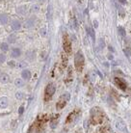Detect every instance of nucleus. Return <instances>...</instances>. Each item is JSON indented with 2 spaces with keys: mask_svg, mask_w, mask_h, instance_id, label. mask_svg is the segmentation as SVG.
<instances>
[{
  "mask_svg": "<svg viewBox=\"0 0 131 133\" xmlns=\"http://www.w3.org/2000/svg\"><path fill=\"white\" fill-rule=\"evenodd\" d=\"M77 112H78V111H73V112H71V113L68 115V119H67V123H68V124L76 120V118H77V116H78V113H77Z\"/></svg>",
  "mask_w": 131,
  "mask_h": 133,
  "instance_id": "9",
  "label": "nucleus"
},
{
  "mask_svg": "<svg viewBox=\"0 0 131 133\" xmlns=\"http://www.w3.org/2000/svg\"><path fill=\"white\" fill-rule=\"evenodd\" d=\"M68 99V97H67L66 98V95H63L60 98H59V100H58V102H57V109L58 110H61V109H63L64 107H65V105H66V103H67V100Z\"/></svg>",
  "mask_w": 131,
  "mask_h": 133,
  "instance_id": "6",
  "label": "nucleus"
},
{
  "mask_svg": "<svg viewBox=\"0 0 131 133\" xmlns=\"http://www.w3.org/2000/svg\"><path fill=\"white\" fill-rule=\"evenodd\" d=\"M21 75H22V78L25 79V80H29L31 78V72L29 71L28 69H24L21 73Z\"/></svg>",
  "mask_w": 131,
  "mask_h": 133,
  "instance_id": "10",
  "label": "nucleus"
},
{
  "mask_svg": "<svg viewBox=\"0 0 131 133\" xmlns=\"http://www.w3.org/2000/svg\"><path fill=\"white\" fill-rule=\"evenodd\" d=\"M94 25H95V28H97V26H98V22H97L96 20H95V21H94Z\"/></svg>",
  "mask_w": 131,
  "mask_h": 133,
  "instance_id": "33",
  "label": "nucleus"
},
{
  "mask_svg": "<svg viewBox=\"0 0 131 133\" xmlns=\"http://www.w3.org/2000/svg\"><path fill=\"white\" fill-rule=\"evenodd\" d=\"M115 125H116V128H117L118 130H120V131H122V132H125L126 131V125H125V124L122 120L116 121Z\"/></svg>",
  "mask_w": 131,
  "mask_h": 133,
  "instance_id": "7",
  "label": "nucleus"
},
{
  "mask_svg": "<svg viewBox=\"0 0 131 133\" xmlns=\"http://www.w3.org/2000/svg\"><path fill=\"white\" fill-rule=\"evenodd\" d=\"M23 112H24V107H23V106H20V107L18 108V113H19V115H22Z\"/></svg>",
  "mask_w": 131,
  "mask_h": 133,
  "instance_id": "29",
  "label": "nucleus"
},
{
  "mask_svg": "<svg viewBox=\"0 0 131 133\" xmlns=\"http://www.w3.org/2000/svg\"><path fill=\"white\" fill-rule=\"evenodd\" d=\"M119 34H120V36H122V38L123 37H125V31H124V29L122 28V27H119Z\"/></svg>",
  "mask_w": 131,
  "mask_h": 133,
  "instance_id": "23",
  "label": "nucleus"
},
{
  "mask_svg": "<svg viewBox=\"0 0 131 133\" xmlns=\"http://www.w3.org/2000/svg\"><path fill=\"white\" fill-rule=\"evenodd\" d=\"M35 58V52L34 51H27L26 52V59L28 61H33Z\"/></svg>",
  "mask_w": 131,
  "mask_h": 133,
  "instance_id": "13",
  "label": "nucleus"
},
{
  "mask_svg": "<svg viewBox=\"0 0 131 133\" xmlns=\"http://www.w3.org/2000/svg\"><path fill=\"white\" fill-rule=\"evenodd\" d=\"M0 48H1L2 51H8V50H9V46H8V43H5V42L1 43V44H0Z\"/></svg>",
  "mask_w": 131,
  "mask_h": 133,
  "instance_id": "22",
  "label": "nucleus"
},
{
  "mask_svg": "<svg viewBox=\"0 0 131 133\" xmlns=\"http://www.w3.org/2000/svg\"><path fill=\"white\" fill-rule=\"evenodd\" d=\"M7 105H8V98L5 97V96H3V97L0 98V107L4 108V107H6Z\"/></svg>",
  "mask_w": 131,
  "mask_h": 133,
  "instance_id": "14",
  "label": "nucleus"
},
{
  "mask_svg": "<svg viewBox=\"0 0 131 133\" xmlns=\"http://www.w3.org/2000/svg\"><path fill=\"white\" fill-rule=\"evenodd\" d=\"M120 1V3H122V4H125L126 3V0H119Z\"/></svg>",
  "mask_w": 131,
  "mask_h": 133,
  "instance_id": "34",
  "label": "nucleus"
},
{
  "mask_svg": "<svg viewBox=\"0 0 131 133\" xmlns=\"http://www.w3.org/2000/svg\"><path fill=\"white\" fill-rule=\"evenodd\" d=\"M32 10H33V11H35V12H38V11H39V6H38V5L33 6V7H32Z\"/></svg>",
  "mask_w": 131,
  "mask_h": 133,
  "instance_id": "30",
  "label": "nucleus"
},
{
  "mask_svg": "<svg viewBox=\"0 0 131 133\" xmlns=\"http://www.w3.org/2000/svg\"><path fill=\"white\" fill-rule=\"evenodd\" d=\"M41 33L43 36H45V29H43V30H41Z\"/></svg>",
  "mask_w": 131,
  "mask_h": 133,
  "instance_id": "35",
  "label": "nucleus"
},
{
  "mask_svg": "<svg viewBox=\"0 0 131 133\" xmlns=\"http://www.w3.org/2000/svg\"><path fill=\"white\" fill-rule=\"evenodd\" d=\"M18 68H25V67H26V63L21 61V62H19V63L18 64Z\"/></svg>",
  "mask_w": 131,
  "mask_h": 133,
  "instance_id": "26",
  "label": "nucleus"
},
{
  "mask_svg": "<svg viewBox=\"0 0 131 133\" xmlns=\"http://www.w3.org/2000/svg\"><path fill=\"white\" fill-rule=\"evenodd\" d=\"M20 54H21V52H20V49H18V48H14V49L12 50V53H11L12 57H14V58L19 57Z\"/></svg>",
  "mask_w": 131,
  "mask_h": 133,
  "instance_id": "12",
  "label": "nucleus"
},
{
  "mask_svg": "<svg viewBox=\"0 0 131 133\" xmlns=\"http://www.w3.org/2000/svg\"><path fill=\"white\" fill-rule=\"evenodd\" d=\"M103 112L101 111L100 108H93L91 111V122L93 124H98L100 123H102L103 121Z\"/></svg>",
  "mask_w": 131,
  "mask_h": 133,
  "instance_id": "1",
  "label": "nucleus"
},
{
  "mask_svg": "<svg viewBox=\"0 0 131 133\" xmlns=\"http://www.w3.org/2000/svg\"><path fill=\"white\" fill-rule=\"evenodd\" d=\"M12 28L14 30H18V29H20V23L18 20H14L12 22Z\"/></svg>",
  "mask_w": 131,
  "mask_h": 133,
  "instance_id": "17",
  "label": "nucleus"
},
{
  "mask_svg": "<svg viewBox=\"0 0 131 133\" xmlns=\"http://www.w3.org/2000/svg\"><path fill=\"white\" fill-rule=\"evenodd\" d=\"M104 47H105V41L102 38H100L98 40V48L100 50H102V49H104Z\"/></svg>",
  "mask_w": 131,
  "mask_h": 133,
  "instance_id": "18",
  "label": "nucleus"
},
{
  "mask_svg": "<svg viewBox=\"0 0 131 133\" xmlns=\"http://www.w3.org/2000/svg\"><path fill=\"white\" fill-rule=\"evenodd\" d=\"M14 84H16V86L17 87H18V88H21V87H23L24 86V81L22 80V79H19V78H18V79H16V81H14Z\"/></svg>",
  "mask_w": 131,
  "mask_h": 133,
  "instance_id": "20",
  "label": "nucleus"
},
{
  "mask_svg": "<svg viewBox=\"0 0 131 133\" xmlns=\"http://www.w3.org/2000/svg\"><path fill=\"white\" fill-rule=\"evenodd\" d=\"M9 41H12V42H14L16 41V39H14V37L12 35V37H10L9 38Z\"/></svg>",
  "mask_w": 131,
  "mask_h": 133,
  "instance_id": "31",
  "label": "nucleus"
},
{
  "mask_svg": "<svg viewBox=\"0 0 131 133\" xmlns=\"http://www.w3.org/2000/svg\"><path fill=\"white\" fill-rule=\"evenodd\" d=\"M63 46H64V50L66 53L71 52V43H70V41L68 39V34H65L63 37Z\"/></svg>",
  "mask_w": 131,
  "mask_h": 133,
  "instance_id": "5",
  "label": "nucleus"
},
{
  "mask_svg": "<svg viewBox=\"0 0 131 133\" xmlns=\"http://www.w3.org/2000/svg\"><path fill=\"white\" fill-rule=\"evenodd\" d=\"M115 82H116V84H117L118 87H120V89H122V90H126V83L122 78L116 77Z\"/></svg>",
  "mask_w": 131,
  "mask_h": 133,
  "instance_id": "8",
  "label": "nucleus"
},
{
  "mask_svg": "<svg viewBox=\"0 0 131 133\" xmlns=\"http://www.w3.org/2000/svg\"><path fill=\"white\" fill-rule=\"evenodd\" d=\"M6 61V56L4 54H0V64H2Z\"/></svg>",
  "mask_w": 131,
  "mask_h": 133,
  "instance_id": "24",
  "label": "nucleus"
},
{
  "mask_svg": "<svg viewBox=\"0 0 131 133\" xmlns=\"http://www.w3.org/2000/svg\"><path fill=\"white\" fill-rule=\"evenodd\" d=\"M9 20V18L6 14H0V23L1 24H6Z\"/></svg>",
  "mask_w": 131,
  "mask_h": 133,
  "instance_id": "11",
  "label": "nucleus"
},
{
  "mask_svg": "<svg viewBox=\"0 0 131 133\" xmlns=\"http://www.w3.org/2000/svg\"><path fill=\"white\" fill-rule=\"evenodd\" d=\"M84 64H85L84 55L82 54L81 51H78L75 54V57H74V65H75V69H76V70L78 72H81L83 70Z\"/></svg>",
  "mask_w": 131,
  "mask_h": 133,
  "instance_id": "2",
  "label": "nucleus"
},
{
  "mask_svg": "<svg viewBox=\"0 0 131 133\" xmlns=\"http://www.w3.org/2000/svg\"><path fill=\"white\" fill-rule=\"evenodd\" d=\"M0 81L2 83H8L9 82V76L6 73H1L0 74Z\"/></svg>",
  "mask_w": 131,
  "mask_h": 133,
  "instance_id": "15",
  "label": "nucleus"
},
{
  "mask_svg": "<svg viewBox=\"0 0 131 133\" xmlns=\"http://www.w3.org/2000/svg\"><path fill=\"white\" fill-rule=\"evenodd\" d=\"M34 24H35L34 18H30V19H28L27 22L25 23V27H26V28H31V27H33Z\"/></svg>",
  "mask_w": 131,
  "mask_h": 133,
  "instance_id": "19",
  "label": "nucleus"
},
{
  "mask_svg": "<svg viewBox=\"0 0 131 133\" xmlns=\"http://www.w3.org/2000/svg\"><path fill=\"white\" fill-rule=\"evenodd\" d=\"M68 64V56L66 55V52L62 53V68H65Z\"/></svg>",
  "mask_w": 131,
  "mask_h": 133,
  "instance_id": "16",
  "label": "nucleus"
},
{
  "mask_svg": "<svg viewBox=\"0 0 131 133\" xmlns=\"http://www.w3.org/2000/svg\"><path fill=\"white\" fill-rule=\"evenodd\" d=\"M43 129V125H42V120H39L38 122H36L29 130V133H41Z\"/></svg>",
  "mask_w": 131,
  "mask_h": 133,
  "instance_id": "4",
  "label": "nucleus"
},
{
  "mask_svg": "<svg viewBox=\"0 0 131 133\" xmlns=\"http://www.w3.org/2000/svg\"><path fill=\"white\" fill-rule=\"evenodd\" d=\"M8 65L11 66V67H14V66H16V63H14V61H10V62L8 63Z\"/></svg>",
  "mask_w": 131,
  "mask_h": 133,
  "instance_id": "32",
  "label": "nucleus"
},
{
  "mask_svg": "<svg viewBox=\"0 0 131 133\" xmlns=\"http://www.w3.org/2000/svg\"><path fill=\"white\" fill-rule=\"evenodd\" d=\"M55 86H54V84H48L47 86H46V88H45V101H48L51 97H52V96L54 95V93H55Z\"/></svg>",
  "mask_w": 131,
  "mask_h": 133,
  "instance_id": "3",
  "label": "nucleus"
},
{
  "mask_svg": "<svg viewBox=\"0 0 131 133\" xmlns=\"http://www.w3.org/2000/svg\"><path fill=\"white\" fill-rule=\"evenodd\" d=\"M26 11H27V7H26L25 5H22V6H20L19 8H18V14H24L26 13Z\"/></svg>",
  "mask_w": 131,
  "mask_h": 133,
  "instance_id": "21",
  "label": "nucleus"
},
{
  "mask_svg": "<svg viewBox=\"0 0 131 133\" xmlns=\"http://www.w3.org/2000/svg\"><path fill=\"white\" fill-rule=\"evenodd\" d=\"M111 94H112V95L115 96V98H116V99H120V98H119V96H118V94L116 93V92L113 90V89H112V91H111Z\"/></svg>",
  "mask_w": 131,
  "mask_h": 133,
  "instance_id": "27",
  "label": "nucleus"
},
{
  "mask_svg": "<svg viewBox=\"0 0 131 133\" xmlns=\"http://www.w3.org/2000/svg\"><path fill=\"white\" fill-rule=\"evenodd\" d=\"M124 52H125V54H126L127 56H131V49H130V48L124 49Z\"/></svg>",
  "mask_w": 131,
  "mask_h": 133,
  "instance_id": "28",
  "label": "nucleus"
},
{
  "mask_svg": "<svg viewBox=\"0 0 131 133\" xmlns=\"http://www.w3.org/2000/svg\"><path fill=\"white\" fill-rule=\"evenodd\" d=\"M40 1H43V0H40Z\"/></svg>",
  "mask_w": 131,
  "mask_h": 133,
  "instance_id": "36",
  "label": "nucleus"
},
{
  "mask_svg": "<svg viewBox=\"0 0 131 133\" xmlns=\"http://www.w3.org/2000/svg\"><path fill=\"white\" fill-rule=\"evenodd\" d=\"M16 97L18 98V99L22 98V97H23V93H21V92H18V93L16 94Z\"/></svg>",
  "mask_w": 131,
  "mask_h": 133,
  "instance_id": "25",
  "label": "nucleus"
}]
</instances>
